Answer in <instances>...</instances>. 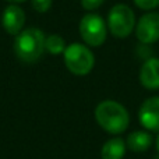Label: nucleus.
<instances>
[{"instance_id":"obj_1","label":"nucleus","mask_w":159,"mask_h":159,"mask_svg":"<svg viewBox=\"0 0 159 159\" xmlns=\"http://www.w3.org/2000/svg\"><path fill=\"white\" fill-rule=\"evenodd\" d=\"M95 119L98 124L110 134H120L126 131L130 123L127 109L116 101H103L96 106Z\"/></svg>"},{"instance_id":"obj_2","label":"nucleus","mask_w":159,"mask_h":159,"mask_svg":"<svg viewBox=\"0 0 159 159\" xmlns=\"http://www.w3.org/2000/svg\"><path fill=\"white\" fill-rule=\"evenodd\" d=\"M45 39L46 36L38 28L21 31L14 41V53L24 63H35L43 53Z\"/></svg>"},{"instance_id":"obj_3","label":"nucleus","mask_w":159,"mask_h":159,"mask_svg":"<svg viewBox=\"0 0 159 159\" xmlns=\"http://www.w3.org/2000/svg\"><path fill=\"white\" fill-rule=\"evenodd\" d=\"M66 67L75 75H87L95 64L92 52L82 43H71L64 50Z\"/></svg>"},{"instance_id":"obj_4","label":"nucleus","mask_w":159,"mask_h":159,"mask_svg":"<svg viewBox=\"0 0 159 159\" xmlns=\"http://www.w3.org/2000/svg\"><path fill=\"white\" fill-rule=\"evenodd\" d=\"M107 27L116 38H126L135 27L134 11L126 4H116L107 16Z\"/></svg>"},{"instance_id":"obj_5","label":"nucleus","mask_w":159,"mask_h":159,"mask_svg":"<svg viewBox=\"0 0 159 159\" xmlns=\"http://www.w3.org/2000/svg\"><path fill=\"white\" fill-rule=\"evenodd\" d=\"M80 34L88 46H101L106 39V24L98 14H87L80 22Z\"/></svg>"},{"instance_id":"obj_6","label":"nucleus","mask_w":159,"mask_h":159,"mask_svg":"<svg viewBox=\"0 0 159 159\" xmlns=\"http://www.w3.org/2000/svg\"><path fill=\"white\" fill-rule=\"evenodd\" d=\"M135 35L143 43H154L159 39V13H147L135 27Z\"/></svg>"},{"instance_id":"obj_7","label":"nucleus","mask_w":159,"mask_h":159,"mask_svg":"<svg viewBox=\"0 0 159 159\" xmlns=\"http://www.w3.org/2000/svg\"><path fill=\"white\" fill-rule=\"evenodd\" d=\"M140 123L151 131L159 130V96H152L143 102L138 110Z\"/></svg>"},{"instance_id":"obj_8","label":"nucleus","mask_w":159,"mask_h":159,"mask_svg":"<svg viewBox=\"0 0 159 159\" xmlns=\"http://www.w3.org/2000/svg\"><path fill=\"white\" fill-rule=\"evenodd\" d=\"M25 22V13L18 6H8L6 7L2 17V24L4 27L6 32L10 35H18L21 32Z\"/></svg>"},{"instance_id":"obj_9","label":"nucleus","mask_w":159,"mask_h":159,"mask_svg":"<svg viewBox=\"0 0 159 159\" xmlns=\"http://www.w3.org/2000/svg\"><path fill=\"white\" fill-rule=\"evenodd\" d=\"M140 81L147 89H159V59L149 57L141 66Z\"/></svg>"},{"instance_id":"obj_10","label":"nucleus","mask_w":159,"mask_h":159,"mask_svg":"<svg viewBox=\"0 0 159 159\" xmlns=\"http://www.w3.org/2000/svg\"><path fill=\"white\" fill-rule=\"evenodd\" d=\"M126 154V143L121 138H110L103 144L101 151L102 159H121Z\"/></svg>"},{"instance_id":"obj_11","label":"nucleus","mask_w":159,"mask_h":159,"mask_svg":"<svg viewBox=\"0 0 159 159\" xmlns=\"http://www.w3.org/2000/svg\"><path fill=\"white\" fill-rule=\"evenodd\" d=\"M152 137L147 131H133L127 137V147L133 152H144L151 147Z\"/></svg>"},{"instance_id":"obj_12","label":"nucleus","mask_w":159,"mask_h":159,"mask_svg":"<svg viewBox=\"0 0 159 159\" xmlns=\"http://www.w3.org/2000/svg\"><path fill=\"white\" fill-rule=\"evenodd\" d=\"M45 49L50 55H61L66 50V42L60 35H49L45 39Z\"/></svg>"},{"instance_id":"obj_13","label":"nucleus","mask_w":159,"mask_h":159,"mask_svg":"<svg viewBox=\"0 0 159 159\" xmlns=\"http://www.w3.org/2000/svg\"><path fill=\"white\" fill-rule=\"evenodd\" d=\"M134 3L141 10H154L159 6V0H134Z\"/></svg>"},{"instance_id":"obj_14","label":"nucleus","mask_w":159,"mask_h":159,"mask_svg":"<svg viewBox=\"0 0 159 159\" xmlns=\"http://www.w3.org/2000/svg\"><path fill=\"white\" fill-rule=\"evenodd\" d=\"M52 6V0H32V7L38 13H46Z\"/></svg>"},{"instance_id":"obj_15","label":"nucleus","mask_w":159,"mask_h":159,"mask_svg":"<svg viewBox=\"0 0 159 159\" xmlns=\"http://www.w3.org/2000/svg\"><path fill=\"white\" fill-rule=\"evenodd\" d=\"M105 0H81V4L85 10H95L103 3Z\"/></svg>"},{"instance_id":"obj_16","label":"nucleus","mask_w":159,"mask_h":159,"mask_svg":"<svg viewBox=\"0 0 159 159\" xmlns=\"http://www.w3.org/2000/svg\"><path fill=\"white\" fill-rule=\"evenodd\" d=\"M7 2H10V3H24V2H27V0H7Z\"/></svg>"},{"instance_id":"obj_17","label":"nucleus","mask_w":159,"mask_h":159,"mask_svg":"<svg viewBox=\"0 0 159 159\" xmlns=\"http://www.w3.org/2000/svg\"><path fill=\"white\" fill-rule=\"evenodd\" d=\"M157 148H158V151H159V135H158V138H157Z\"/></svg>"}]
</instances>
